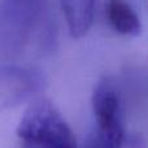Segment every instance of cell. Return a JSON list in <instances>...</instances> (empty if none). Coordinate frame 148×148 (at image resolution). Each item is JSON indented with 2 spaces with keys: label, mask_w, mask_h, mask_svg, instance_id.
<instances>
[{
  "label": "cell",
  "mask_w": 148,
  "mask_h": 148,
  "mask_svg": "<svg viewBox=\"0 0 148 148\" xmlns=\"http://www.w3.org/2000/svg\"><path fill=\"white\" fill-rule=\"evenodd\" d=\"M20 148H77L75 135L51 101L35 100L17 127Z\"/></svg>",
  "instance_id": "obj_1"
},
{
  "label": "cell",
  "mask_w": 148,
  "mask_h": 148,
  "mask_svg": "<svg viewBox=\"0 0 148 148\" xmlns=\"http://www.w3.org/2000/svg\"><path fill=\"white\" fill-rule=\"evenodd\" d=\"M92 112L96 127L83 148H121L125 140L120 88L110 78L97 82L92 92Z\"/></svg>",
  "instance_id": "obj_2"
},
{
  "label": "cell",
  "mask_w": 148,
  "mask_h": 148,
  "mask_svg": "<svg viewBox=\"0 0 148 148\" xmlns=\"http://www.w3.org/2000/svg\"><path fill=\"white\" fill-rule=\"evenodd\" d=\"M44 77L27 66L0 68V112L18 107L43 90Z\"/></svg>",
  "instance_id": "obj_3"
},
{
  "label": "cell",
  "mask_w": 148,
  "mask_h": 148,
  "mask_svg": "<svg viewBox=\"0 0 148 148\" xmlns=\"http://www.w3.org/2000/svg\"><path fill=\"white\" fill-rule=\"evenodd\" d=\"M70 36L78 39L90 31L94 22L95 0H60Z\"/></svg>",
  "instance_id": "obj_4"
},
{
  "label": "cell",
  "mask_w": 148,
  "mask_h": 148,
  "mask_svg": "<svg viewBox=\"0 0 148 148\" xmlns=\"http://www.w3.org/2000/svg\"><path fill=\"white\" fill-rule=\"evenodd\" d=\"M107 17L113 30L121 35L136 36L140 34V20L126 0H108Z\"/></svg>",
  "instance_id": "obj_5"
},
{
  "label": "cell",
  "mask_w": 148,
  "mask_h": 148,
  "mask_svg": "<svg viewBox=\"0 0 148 148\" xmlns=\"http://www.w3.org/2000/svg\"><path fill=\"white\" fill-rule=\"evenodd\" d=\"M10 1L13 3L14 5H17V7H29V5L33 4L34 0H10Z\"/></svg>",
  "instance_id": "obj_6"
}]
</instances>
